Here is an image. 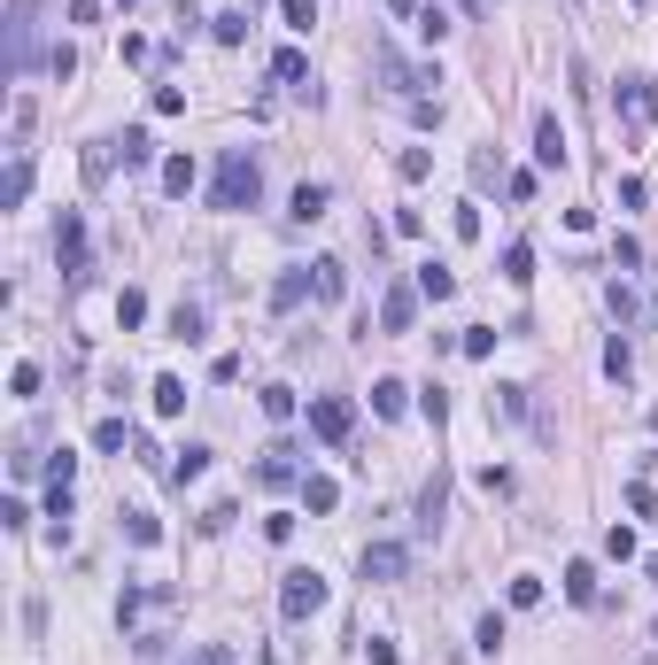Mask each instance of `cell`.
Returning a JSON list of instances; mask_svg holds the SVG:
<instances>
[{"mask_svg": "<svg viewBox=\"0 0 658 665\" xmlns=\"http://www.w3.org/2000/svg\"><path fill=\"white\" fill-rule=\"evenodd\" d=\"M326 573H287L279 580V619H318V611H326Z\"/></svg>", "mask_w": 658, "mask_h": 665, "instance_id": "4", "label": "cell"}, {"mask_svg": "<svg viewBox=\"0 0 658 665\" xmlns=\"http://www.w3.org/2000/svg\"><path fill=\"white\" fill-rule=\"evenodd\" d=\"M124 441H132V426H124V418H101V426H93V449H101V457H117Z\"/></svg>", "mask_w": 658, "mask_h": 665, "instance_id": "31", "label": "cell"}, {"mask_svg": "<svg viewBox=\"0 0 658 665\" xmlns=\"http://www.w3.org/2000/svg\"><path fill=\"white\" fill-rule=\"evenodd\" d=\"M628 511H635V519H651V511H658V495H651V480H635V488H628Z\"/></svg>", "mask_w": 658, "mask_h": 665, "instance_id": "50", "label": "cell"}, {"mask_svg": "<svg viewBox=\"0 0 658 665\" xmlns=\"http://www.w3.org/2000/svg\"><path fill=\"white\" fill-rule=\"evenodd\" d=\"M233 519H240L233 503H210V511H202V534H225V526H233Z\"/></svg>", "mask_w": 658, "mask_h": 665, "instance_id": "51", "label": "cell"}, {"mask_svg": "<svg viewBox=\"0 0 658 665\" xmlns=\"http://www.w3.org/2000/svg\"><path fill=\"white\" fill-rule=\"evenodd\" d=\"M403 109H411V124H419V132H434V124H442V93H434V101H403Z\"/></svg>", "mask_w": 658, "mask_h": 665, "instance_id": "46", "label": "cell"}, {"mask_svg": "<svg viewBox=\"0 0 658 665\" xmlns=\"http://www.w3.org/2000/svg\"><path fill=\"white\" fill-rule=\"evenodd\" d=\"M109 171H117V140H93V147H86V178L101 186Z\"/></svg>", "mask_w": 658, "mask_h": 665, "instance_id": "32", "label": "cell"}, {"mask_svg": "<svg viewBox=\"0 0 658 665\" xmlns=\"http://www.w3.org/2000/svg\"><path fill=\"white\" fill-rule=\"evenodd\" d=\"M210 39H217V47H240V39H248V8H225V16H210Z\"/></svg>", "mask_w": 658, "mask_h": 665, "instance_id": "27", "label": "cell"}, {"mask_svg": "<svg viewBox=\"0 0 658 665\" xmlns=\"http://www.w3.org/2000/svg\"><path fill=\"white\" fill-rule=\"evenodd\" d=\"M411 287H419L426 302H449V294H457V271H449V263H434V256H426V263H419V279H411Z\"/></svg>", "mask_w": 658, "mask_h": 665, "instance_id": "20", "label": "cell"}, {"mask_svg": "<svg viewBox=\"0 0 658 665\" xmlns=\"http://www.w3.org/2000/svg\"><path fill=\"white\" fill-rule=\"evenodd\" d=\"M535 163H542V171H558V163H566V124H558L550 109L535 116Z\"/></svg>", "mask_w": 658, "mask_h": 665, "instance_id": "14", "label": "cell"}, {"mask_svg": "<svg viewBox=\"0 0 658 665\" xmlns=\"http://www.w3.org/2000/svg\"><path fill=\"white\" fill-rule=\"evenodd\" d=\"M310 434L326 441V449H341V441L357 434V403L349 395H310Z\"/></svg>", "mask_w": 658, "mask_h": 665, "instance_id": "3", "label": "cell"}, {"mask_svg": "<svg viewBox=\"0 0 658 665\" xmlns=\"http://www.w3.org/2000/svg\"><path fill=\"white\" fill-rule=\"evenodd\" d=\"M302 503H310L318 519H326L333 503H341V480H326V472H302Z\"/></svg>", "mask_w": 658, "mask_h": 665, "instance_id": "22", "label": "cell"}, {"mask_svg": "<svg viewBox=\"0 0 658 665\" xmlns=\"http://www.w3.org/2000/svg\"><path fill=\"white\" fill-rule=\"evenodd\" d=\"M604 302H612L620 325H651L658 318V279H651V294H635V271H620V279H604Z\"/></svg>", "mask_w": 658, "mask_h": 665, "instance_id": "5", "label": "cell"}, {"mask_svg": "<svg viewBox=\"0 0 658 665\" xmlns=\"http://www.w3.org/2000/svg\"><path fill=\"white\" fill-rule=\"evenodd\" d=\"M419 302H426L419 287H403V279H395V287L380 294V333H411V325H419Z\"/></svg>", "mask_w": 658, "mask_h": 665, "instance_id": "9", "label": "cell"}, {"mask_svg": "<svg viewBox=\"0 0 658 665\" xmlns=\"http://www.w3.org/2000/svg\"><path fill=\"white\" fill-rule=\"evenodd\" d=\"M426 171H434V155H426V147H403V155H395V178H403V186H419Z\"/></svg>", "mask_w": 658, "mask_h": 665, "instance_id": "29", "label": "cell"}, {"mask_svg": "<svg viewBox=\"0 0 658 665\" xmlns=\"http://www.w3.org/2000/svg\"><path fill=\"white\" fill-rule=\"evenodd\" d=\"M604 372L620 379V387H628V379H635V356H628V341H612V348H604Z\"/></svg>", "mask_w": 658, "mask_h": 665, "instance_id": "41", "label": "cell"}, {"mask_svg": "<svg viewBox=\"0 0 658 665\" xmlns=\"http://www.w3.org/2000/svg\"><path fill=\"white\" fill-rule=\"evenodd\" d=\"M24 194H31V155L16 147L8 155V178H0V209H24Z\"/></svg>", "mask_w": 658, "mask_h": 665, "instance_id": "18", "label": "cell"}, {"mask_svg": "<svg viewBox=\"0 0 658 665\" xmlns=\"http://www.w3.org/2000/svg\"><path fill=\"white\" fill-rule=\"evenodd\" d=\"M566 596H573L581 611H589V604L604 596V580H597V565H589V557H573V565H566Z\"/></svg>", "mask_w": 658, "mask_h": 665, "instance_id": "19", "label": "cell"}, {"mask_svg": "<svg viewBox=\"0 0 658 665\" xmlns=\"http://www.w3.org/2000/svg\"><path fill=\"white\" fill-rule=\"evenodd\" d=\"M372 78H380L395 101H434V86H442V70H434V62H403L395 47H372Z\"/></svg>", "mask_w": 658, "mask_h": 665, "instance_id": "2", "label": "cell"}, {"mask_svg": "<svg viewBox=\"0 0 658 665\" xmlns=\"http://www.w3.org/2000/svg\"><path fill=\"white\" fill-rule=\"evenodd\" d=\"M310 294H318V302H341V294H349V263L318 256V263H310Z\"/></svg>", "mask_w": 658, "mask_h": 665, "instance_id": "15", "label": "cell"}, {"mask_svg": "<svg viewBox=\"0 0 658 665\" xmlns=\"http://www.w3.org/2000/svg\"><path fill=\"white\" fill-rule=\"evenodd\" d=\"M426 0H388V16H419Z\"/></svg>", "mask_w": 658, "mask_h": 665, "instance_id": "53", "label": "cell"}, {"mask_svg": "<svg viewBox=\"0 0 658 665\" xmlns=\"http://www.w3.org/2000/svg\"><path fill=\"white\" fill-rule=\"evenodd\" d=\"M604 557H612V565H628V557H635V526H612V534H604Z\"/></svg>", "mask_w": 658, "mask_h": 665, "instance_id": "42", "label": "cell"}, {"mask_svg": "<svg viewBox=\"0 0 658 665\" xmlns=\"http://www.w3.org/2000/svg\"><path fill=\"white\" fill-rule=\"evenodd\" d=\"M504 596H511V611H535V604H542V580H535V573H519Z\"/></svg>", "mask_w": 658, "mask_h": 665, "instance_id": "38", "label": "cell"}, {"mask_svg": "<svg viewBox=\"0 0 658 665\" xmlns=\"http://www.w3.org/2000/svg\"><path fill=\"white\" fill-rule=\"evenodd\" d=\"M504 279H511V287L535 279V248H527V240H511V248H504Z\"/></svg>", "mask_w": 658, "mask_h": 665, "instance_id": "28", "label": "cell"}, {"mask_svg": "<svg viewBox=\"0 0 658 665\" xmlns=\"http://www.w3.org/2000/svg\"><path fill=\"white\" fill-rule=\"evenodd\" d=\"M140 318H148V294H140V287H124V294H117V325H124V333H132V325H140Z\"/></svg>", "mask_w": 658, "mask_h": 665, "instance_id": "37", "label": "cell"}, {"mask_svg": "<svg viewBox=\"0 0 658 665\" xmlns=\"http://www.w3.org/2000/svg\"><path fill=\"white\" fill-rule=\"evenodd\" d=\"M643 580H651V588H658V550H651V557H643Z\"/></svg>", "mask_w": 658, "mask_h": 665, "instance_id": "54", "label": "cell"}, {"mask_svg": "<svg viewBox=\"0 0 658 665\" xmlns=\"http://www.w3.org/2000/svg\"><path fill=\"white\" fill-rule=\"evenodd\" d=\"M302 449H295V441H271V449H264V464H256V480H264V488H295V480H302Z\"/></svg>", "mask_w": 658, "mask_h": 665, "instance_id": "11", "label": "cell"}, {"mask_svg": "<svg viewBox=\"0 0 658 665\" xmlns=\"http://www.w3.org/2000/svg\"><path fill=\"white\" fill-rule=\"evenodd\" d=\"M39 472H47V488H70V480H78V457L55 449V457H39Z\"/></svg>", "mask_w": 658, "mask_h": 665, "instance_id": "34", "label": "cell"}, {"mask_svg": "<svg viewBox=\"0 0 658 665\" xmlns=\"http://www.w3.org/2000/svg\"><path fill=\"white\" fill-rule=\"evenodd\" d=\"M496 341H504L496 325H473V333H465V341H457V348H465V356H496Z\"/></svg>", "mask_w": 658, "mask_h": 665, "instance_id": "43", "label": "cell"}, {"mask_svg": "<svg viewBox=\"0 0 658 665\" xmlns=\"http://www.w3.org/2000/svg\"><path fill=\"white\" fill-rule=\"evenodd\" d=\"M256 403H264V418H271V426H287V418H295V387H287V379H271V387L256 395Z\"/></svg>", "mask_w": 658, "mask_h": 665, "instance_id": "24", "label": "cell"}, {"mask_svg": "<svg viewBox=\"0 0 658 665\" xmlns=\"http://www.w3.org/2000/svg\"><path fill=\"white\" fill-rule=\"evenodd\" d=\"M651 642H658V627H651Z\"/></svg>", "mask_w": 658, "mask_h": 665, "instance_id": "56", "label": "cell"}, {"mask_svg": "<svg viewBox=\"0 0 658 665\" xmlns=\"http://www.w3.org/2000/svg\"><path fill=\"white\" fill-rule=\"evenodd\" d=\"M163 472H171L179 488H194V480L210 472V449H202V441H186V449H179V457H171V464H163Z\"/></svg>", "mask_w": 658, "mask_h": 665, "instance_id": "21", "label": "cell"}, {"mask_svg": "<svg viewBox=\"0 0 658 665\" xmlns=\"http://www.w3.org/2000/svg\"><path fill=\"white\" fill-rule=\"evenodd\" d=\"M302 302H310V271H279V279H271V310L287 318V310H302Z\"/></svg>", "mask_w": 658, "mask_h": 665, "instance_id": "17", "label": "cell"}, {"mask_svg": "<svg viewBox=\"0 0 658 665\" xmlns=\"http://www.w3.org/2000/svg\"><path fill=\"white\" fill-rule=\"evenodd\" d=\"M271 78H279V86H295V93H310V101H318V78H310V55H302V47H279V55H271Z\"/></svg>", "mask_w": 658, "mask_h": 665, "instance_id": "12", "label": "cell"}, {"mask_svg": "<svg viewBox=\"0 0 658 665\" xmlns=\"http://www.w3.org/2000/svg\"><path fill=\"white\" fill-rule=\"evenodd\" d=\"M357 573H364V580H380V588H388V580H403V573H411V550H403V542H364Z\"/></svg>", "mask_w": 658, "mask_h": 665, "instance_id": "8", "label": "cell"}, {"mask_svg": "<svg viewBox=\"0 0 658 665\" xmlns=\"http://www.w3.org/2000/svg\"><path fill=\"white\" fill-rule=\"evenodd\" d=\"M449 225H457V240H480V202H457V209H449Z\"/></svg>", "mask_w": 658, "mask_h": 665, "instance_id": "44", "label": "cell"}, {"mask_svg": "<svg viewBox=\"0 0 658 665\" xmlns=\"http://www.w3.org/2000/svg\"><path fill=\"white\" fill-rule=\"evenodd\" d=\"M171 341H202V302H179L171 310Z\"/></svg>", "mask_w": 658, "mask_h": 665, "instance_id": "30", "label": "cell"}, {"mask_svg": "<svg viewBox=\"0 0 658 665\" xmlns=\"http://www.w3.org/2000/svg\"><path fill=\"white\" fill-rule=\"evenodd\" d=\"M55 263H62V279H70V287H86V217H78V209H62V225H55Z\"/></svg>", "mask_w": 658, "mask_h": 665, "instance_id": "6", "label": "cell"}, {"mask_svg": "<svg viewBox=\"0 0 658 665\" xmlns=\"http://www.w3.org/2000/svg\"><path fill=\"white\" fill-rule=\"evenodd\" d=\"M163 194H194V163H186V155H171V163H163Z\"/></svg>", "mask_w": 658, "mask_h": 665, "instance_id": "33", "label": "cell"}, {"mask_svg": "<svg viewBox=\"0 0 658 665\" xmlns=\"http://www.w3.org/2000/svg\"><path fill=\"white\" fill-rule=\"evenodd\" d=\"M612 263H620V271H643V248H635L628 232H620V240H612Z\"/></svg>", "mask_w": 658, "mask_h": 665, "instance_id": "49", "label": "cell"}, {"mask_svg": "<svg viewBox=\"0 0 658 665\" xmlns=\"http://www.w3.org/2000/svg\"><path fill=\"white\" fill-rule=\"evenodd\" d=\"M419 39H426V47H442V39H449V8H442V0L419 8Z\"/></svg>", "mask_w": 658, "mask_h": 665, "instance_id": "35", "label": "cell"}, {"mask_svg": "<svg viewBox=\"0 0 658 665\" xmlns=\"http://www.w3.org/2000/svg\"><path fill=\"white\" fill-rule=\"evenodd\" d=\"M473 642H480V650H488V658H496V650H504V619H496V611H480V627H473Z\"/></svg>", "mask_w": 658, "mask_h": 665, "instance_id": "39", "label": "cell"}, {"mask_svg": "<svg viewBox=\"0 0 658 665\" xmlns=\"http://www.w3.org/2000/svg\"><path fill=\"white\" fill-rule=\"evenodd\" d=\"M372 410H380V418H403V410H411V387H403V379H372Z\"/></svg>", "mask_w": 658, "mask_h": 665, "instance_id": "23", "label": "cell"}, {"mask_svg": "<svg viewBox=\"0 0 658 665\" xmlns=\"http://www.w3.org/2000/svg\"><path fill=\"white\" fill-rule=\"evenodd\" d=\"M31 47H39V24H31V0H16V24H8V78L31 70Z\"/></svg>", "mask_w": 658, "mask_h": 665, "instance_id": "10", "label": "cell"}, {"mask_svg": "<svg viewBox=\"0 0 658 665\" xmlns=\"http://www.w3.org/2000/svg\"><path fill=\"white\" fill-rule=\"evenodd\" d=\"M620 116H628L635 132H651V124H658V78H643V70L620 78Z\"/></svg>", "mask_w": 658, "mask_h": 665, "instance_id": "7", "label": "cell"}, {"mask_svg": "<svg viewBox=\"0 0 658 665\" xmlns=\"http://www.w3.org/2000/svg\"><path fill=\"white\" fill-rule=\"evenodd\" d=\"M364 658L372 665H403V650H395V635H364Z\"/></svg>", "mask_w": 658, "mask_h": 665, "instance_id": "45", "label": "cell"}, {"mask_svg": "<svg viewBox=\"0 0 658 665\" xmlns=\"http://www.w3.org/2000/svg\"><path fill=\"white\" fill-rule=\"evenodd\" d=\"M155 116H186V86H155Z\"/></svg>", "mask_w": 658, "mask_h": 665, "instance_id": "48", "label": "cell"}, {"mask_svg": "<svg viewBox=\"0 0 658 665\" xmlns=\"http://www.w3.org/2000/svg\"><path fill=\"white\" fill-rule=\"evenodd\" d=\"M117 155H124V171H148V163H155V132H148V124H124Z\"/></svg>", "mask_w": 658, "mask_h": 665, "instance_id": "16", "label": "cell"}, {"mask_svg": "<svg viewBox=\"0 0 658 665\" xmlns=\"http://www.w3.org/2000/svg\"><path fill=\"white\" fill-rule=\"evenodd\" d=\"M148 395H155V418H179V410H186V379H171V372H163V379L148 387Z\"/></svg>", "mask_w": 658, "mask_h": 665, "instance_id": "25", "label": "cell"}, {"mask_svg": "<svg viewBox=\"0 0 658 665\" xmlns=\"http://www.w3.org/2000/svg\"><path fill=\"white\" fill-rule=\"evenodd\" d=\"M256 202H264V163H256L248 147H225L217 171H210V209L233 217V209H256Z\"/></svg>", "mask_w": 658, "mask_h": 665, "instance_id": "1", "label": "cell"}, {"mask_svg": "<svg viewBox=\"0 0 658 665\" xmlns=\"http://www.w3.org/2000/svg\"><path fill=\"white\" fill-rule=\"evenodd\" d=\"M326 209H333V186H326V178H302L295 202H287V217H295V225H318Z\"/></svg>", "mask_w": 658, "mask_h": 665, "instance_id": "13", "label": "cell"}, {"mask_svg": "<svg viewBox=\"0 0 658 665\" xmlns=\"http://www.w3.org/2000/svg\"><path fill=\"white\" fill-rule=\"evenodd\" d=\"M186 665H240V658H233V650H225V642H202V650H194V658H186Z\"/></svg>", "mask_w": 658, "mask_h": 665, "instance_id": "52", "label": "cell"}, {"mask_svg": "<svg viewBox=\"0 0 658 665\" xmlns=\"http://www.w3.org/2000/svg\"><path fill=\"white\" fill-rule=\"evenodd\" d=\"M124 534H132V542H140V550H155V542H163V526H155L148 511H124Z\"/></svg>", "mask_w": 658, "mask_h": 665, "instance_id": "36", "label": "cell"}, {"mask_svg": "<svg viewBox=\"0 0 658 665\" xmlns=\"http://www.w3.org/2000/svg\"><path fill=\"white\" fill-rule=\"evenodd\" d=\"M8 395H24V403H31V395H39V364H16V372H8Z\"/></svg>", "mask_w": 658, "mask_h": 665, "instance_id": "47", "label": "cell"}, {"mask_svg": "<svg viewBox=\"0 0 658 665\" xmlns=\"http://www.w3.org/2000/svg\"><path fill=\"white\" fill-rule=\"evenodd\" d=\"M117 8H132V0H117Z\"/></svg>", "mask_w": 658, "mask_h": 665, "instance_id": "55", "label": "cell"}, {"mask_svg": "<svg viewBox=\"0 0 658 665\" xmlns=\"http://www.w3.org/2000/svg\"><path fill=\"white\" fill-rule=\"evenodd\" d=\"M279 16H287V31H310L318 24V0H279Z\"/></svg>", "mask_w": 658, "mask_h": 665, "instance_id": "40", "label": "cell"}, {"mask_svg": "<svg viewBox=\"0 0 658 665\" xmlns=\"http://www.w3.org/2000/svg\"><path fill=\"white\" fill-rule=\"evenodd\" d=\"M488 418L519 426V418H527V387H496V395H488Z\"/></svg>", "mask_w": 658, "mask_h": 665, "instance_id": "26", "label": "cell"}]
</instances>
